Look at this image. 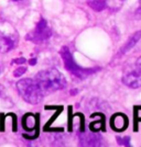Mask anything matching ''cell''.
<instances>
[{
    "mask_svg": "<svg viewBox=\"0 0 141 147\" xmlns=\"http://www.w3.org/2000/svg\"><path fill=\"white\" fill-rule=\"evenodd\" d=\"M88 6L95 11H103L107 8V1L106 0H89Z\"/></svg>",
    "mask_w": 141,
    "mask_h": 147,
    "instance_id": "cell-10",
    "label": "cell"
},
{
    "mask_svg": "<svg viewBox=\"0 0 141 147\" xmlns=\"http://www.w3.org/2000/svg\"><path fill=\"white\" fill-rule=\"evenodd\" d=\"M128 117H126L123 113H116L114 114L110 120V126L114 131L117 132H123L128 127Z\"/></svg>",
    "mask_w": 141,
    "mask_h": 147,
    "instance_id": "cell-7",
    "label": "cell"
},
{
    "mask_svg": "<svg viewBox=\"0 0 141 147\" xmlns=\"http://www.w3.org/2000/svg\"><path fill=\"white\" fill-rule=\"evenodd\" d=\"M18 35L16 32L0 30V53H8L16 47Z\"/></svg>",
    "mask_w": 141,
    "mask_h": 147,
    "instance_id": "cell-5",
    "label": "cell"
},
{
    "mask_svg": "<svg viewBox=\"0 0 141 147\" xmlns=\"http://www.w3.org/2000/svg\"><path fill=\"white\" fill-rule=\"evenodd\" d=\"M30 65H35L37 64V58H32V59H30Z\"/></svg>",
    "mask_w": 141,
    "mask_h": 147,
    "instance_id": "cell-18",
    "label": "cell"
},
{
    "mask_svg": "<svg viewBox=\"0 0 141 147\" xmlns=\"http://www.w3.org/2000/svg\"><path fill=\"white\" fill-rule=\"evenodd\" d=\"M25 71H27V67L21 66V67H18L13 71V76H14V77H20V76H22Z\"/></svg>",
    "mask_w": 141,
    "mask_h": 147,
    "instance_id": "cell-13",
    "label": "cell"
},
{
    "mask_svg": "<svg viewBox=\"0 0 141 147\" xmlns=\"http://www.w3.org/2000/svg\"><path fill=\"white\" fill-rule=\"evenodd\" d=\"M0 21H1V13H0Z\"/></svg>",
    "mask_w": 141,
    "mask_h": 147,
    "instance_id": "cell-19",
    "label": "cell"
},
{
    "mask_svg": "<svg viewBox=\"0 0 141 147\" xmlns=\"http://www.w3.org/2000/svg\"><path fill=\"white\" fill-rule=\"evenodd\" d=\"M25 61H27V59H25V57H19V58H17V59L12 61V64H19V65H22V64H25Z\"/></svg>",
    "mask_w": 141,
    "mask_h": 147,
    "instance_id": "cell-15",
    "label": "cell"
},
{
    "mask_svg": "<svg viewBox=\"0 0 141 147\" xmlns=\"http://www.w3.org/2000/svg\"><path fill=\"white\" fill-rule=\"evenodd\" d=\"M135 119L137 121H141V107L135 108Z\"/></svg>",
    "mask_w": 141,
    "mask_h": 147,
    "instance_id": "cell-14",
    "label": "cell"
},
{
    "mask_svg": "<svg viewBox=\"0 0 141 147\" xmlns=\"http://www.w3.org/2000/svg\"><path fill=\"white\" fill-rule=\"evenodd\" d=\"M0 71H1V66H0Z\"/></svg>",
    "mask_w": 141,
    "mask_h": 147,
    "instance_id": "cell-20",
    "label": "cell"
},
{
    "mask_svg": "<svg viewBox=\"0 0 141 147\" xmlns=\"http://www.w3.org/2000/svg\"><path fill=\"white\" fill-rule=\"evenodd\" d=\"M37 124V121H35V117H33L32 114H27L23 119V126H25V129H33L34 126Z\"/></svg>",
    "mask_w": 141,
    "mask_h": 147,
    "instance_id": "cell-11",
    "label": "cell"
},
{
    "mask_svg": "<svg viewBox=\"0 0 141 147\" xmlns=\"http://www.w3.org/2000/svg\"><path fill=\"white\" fill-rule=\"evenodd\" d=\"M117 143L119 145H123V146H130V137L129 136H125V137L118 136L117 137Z\"/></svg>",
    "mask_w": 141,
    "mask_h": 147,
    "instance_id": "cell-12",
    "label": "cell"
},
{
    "mask_svg": "<svg viewBox=\"0 0 141 147\" xmlns=\"http://www.w3.org/2000/svg\"><path fill=\"white\" fill-rule=\"evenodd\" d=\"M52 35V30L50 29L49 24L46 22V20L41 19L37 22L35 29L31 31L30 33L25 36V38L30 42H33L35 44H41L44 43L45 41H48Z\"/></svg>",
    "mask_w": 141,
    "mask_h": 147,
    "instance_id": "cell-4",
    "label": "cell"
},
{
    "mask_svg": "<svg viewBox=\"0 0 141 147\" xmlns=\"http://www.w3.org/2000/svg\"><path fill=\"white\" fill-rule=\"evenodd\" d=\"M34 80L43 94L64 89L66 86V80L64 76L55 68H51L37 73Z\"/></svg>",
    "mask_w": 141,
    "mask_h": 147,
    "instance_id": "cell-1",
    "label": "cell"
},
{
    "mask_svg": "<svg viewBox=\"0 0 141 147\" xmlns=\"http://www.w3.org/2000/svg\"><path fill=\"white\" fill-rule=\"evenodd\" d=\"M103 141L98 134L88 133V134L80 135V146H100Z\"/></svg>",
    "mask_w": 141,
    "mask_h": 147,
    "instance_id": "cell-8",
    "label": "cell"
},
{
    "mask_svg": "<svg viewBox=\"0 0 141 147\" xmlns=\"http://www.w3.org/2000/svg\"><path fill=\"white\" fill-rule=\"evenodd\" d=\"M3 93H5V89H3V87L0 85V97H2Z\"/></svg>",
    "mask_w": 141,
    "mask_h": 147,
    "instance_id": "cell-17",
    "label": "cell"
},
{
    "mask_svg": "<svg viewBox=\"0 0 141 147\" xmlns=\"http://www.w3.org/2000/svg\"><path fill=\"white\" fill-rule=\"evenodd\" d=\"M60 54L62 56V59L64 61V66L67 69L71 74H73L75 77L84 79L86 77L91 76L93 74H95L97 70H99V68H83L78 66L76 64V61H74V57L71 53V51L68 49V47L64 46L61 49Z\"/></svg>",
    "mask_w": 141,
    "mask_h": 147,
    "instance_id": "cell-3",
    "label": "cell"
},
{
    "mask_svg": "<svg viewBox=\"0 0 141 147\" xmlns=\"http://www.w3.org/2000/svg\"><path fill=\"white\" fill-rule=\"evenodd\" d=\"M14 1H19V0H14Z\"/></svg>",
    "mask_w": 141,
    "mask_h": 147,
    "instance_id": "cell-21",
    "label": "cell"
},
{
    "mask_svg": "<svg viewBox=\"0 0 141 147\" xmlns=\"http://www.w3.org/2000/svg\"><path fill=\"white\" fill-rule=\"evenodd\" d=\"M136 67L141 69V56L137 59V61H136Z\"/></svg>",
    "mask_w": 141,
    "mask_h": 147,
    "instance_id": "cell-16",
    "label": "cell"
},
{
    "mask_svg": "<svg viewBox=\"0 0 141 147\" xmlns=\"http://www.w3.org/2000/svg\"><path fill=\"white\" fill-rule=\"evenodd\" d=\"M123 85H126L129 88L137 89L141 87V69L136 67L132 71L125 75L123 77Z\"/></svg>",
    "mask_w": 141,
    "mask_h": 147,
    "instance_id": "cell-6",
    "label": "cell"
},
{
    "mask_svg": "<svg viewBox=\"0 0 141 147\" xmlns=\"http://www.w3.org/2000/svg\"><path fill=\"white\" fill-rule=\"evenodd\" d=\"M141 38V31H137L135 34H132V36H130L128 38V41L126 42V44L120 49V54H125L127 53L129 49H131L135 46L137 42Z\"/></svg>",
    "mask_w": 141,
    "mask_h": 147,
    "instance_id": "cell-9",
    "label": "cell"
},
{
    "mask_svg": "<svg viewBox=\"0 0 141 147\" xmlns=\"http://www.w3.org/2000/svg\"><path fill=\"white\" fill-rule=\"evenodd\" d=\"M17 89L20 96L28 103L37 104L42 101L43 93L35 82V80L28 79V78L19 80L17 82Z\"/></svg>",
    "mask_w": 141,
    "mask_h": 147,
    "instance_id": "cell-2",
    "label": "cell"
}]
</instances>
